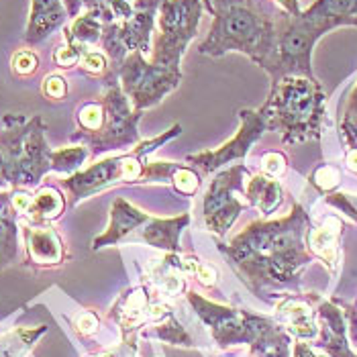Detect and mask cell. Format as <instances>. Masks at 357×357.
<instances>
[{
    "instance_id": "16",
    "label": "cell",
    "mask_w": 357,
    "mask_h": 357,
    "mask_svg": "<svg viewBox=\"0 0 357 357\" xmlns=\"http://www.w3.org/2000/svg\"><path fill=\"white\" fill-rule=\"evenodd\" d=\"M76 325H78V331L84 333V335H90L94 331L98 329V319L92 314V312H82L78 319H76Z\"/></svg>"
},
{
    "instance_id": "3",
    "label": "cell",
    "mask_w": 357,
    "mask_h": 357,
    "mask_svg": "<svg viewBox=\"0 0 357 357\" xmlns=\"http://www.w3.org/2000/svg\"><path fill=\"white\" fill-rule=\"evenodd\" d=\"M123 78H125L127 88L141 98H145L149 92H160L167 88V82H174V78H167L165 72L151 70L149 66H145L139 55H133L127 61L123 70Z\"/></svg>"
},
{
    "instance_id": "7",
    "label": "cell",
    "mask_w": 357,
    "mask_h": 357,
    "mask_svg": "<svg viewBox=\"0 0 357 357\" xmlns=\"http://www.w3.org/2000/svg\"><path fill=\"white\" fill-rule=\"evenodd\" d=\"M98 37H100V23H98V17L92 10L88 15H84V17H78L74 21V25L66 31V39L70 43L80 45V47H86L88 43H94Z\"/></svg>"
},
{
    "instance_id": "15",
    "label": "cell",
    "mask_w": 357,
    "mask_h": 357,
    "mask_svg": "<svg viewBox=\"0 0 357 357\" xmlns=\"http://www.w3.org/2000/svg\"><path fill=\"white\" fill-rule=\"evenodd\" d=\"M66 92H68V84L66 80L61 78V76H47L45 80H43V94L47 96V98H54V100H59V98H63L66 96Z\"/></svg>"
},
{
    "instance_id": "4",
    "label": "cell",
    "mask_w": 357,
    "mask_h": 357,
    "mask_svg": "<svg viewBox=\"0 0 357 357\" xmlns=\"http://www.w3.org/2000/svg\"><path fill=\"white\" fill-rule=\"evenodd\" d=\"M63 6L59 0H33L31 21L27 29V41L37 43L45 39L55 27L63 23Z\"/></svg>"
},
{
    "instance_id": "25",
    "label": "cell",
    "mask_w": 357,
    "mask_h": 357,
    "mask_svg": "<svg viewBox=\"0 0 357 357\" xmlns=\"http://www.w3.org/2000/svg\"><path fill=\"white\" fill-rule=\"evenodd\" d=\"M347 164H349V167H351L354 172H357V151H351V153H349Z\"/></svg>"
},
{
    "instance_id": "20",
    "label": "cell",
    "mask_w": 357,
    "mask_h": 357,
    "mask_svg": "<svg viewBox=\"0 0 357 357\" xmlns=\"http://www.w3.org/2000/svg\"><path fill=\"white\" fill-rule=\"evenodd\" d=\"M337 172L333 169V167H323L319 174H317V182L323 186V188H331V186H335L337 184Z\"/></svg>"
},
{
    "instance_id": "13",
    "label": "cell",
    "mask_w": 357,
    "mask_h": 357,
    "mask_svg": "<svg viewBox=\"0 0 357 357\" xmlns=\"http://www.w3.org/2000/svg\"><path fill=\"white\" fill-rule=\"evenodd\" d=\"M39 66V57L29 52V50H23V52H17L13 55V72L19 74V76H29L37 70Z\"/></svg>"
},
{
    "instance_id": "26",
    "label": "cell",
    "mask_w": 357,
    "mask_h": 357,
    "mask_svg": "<svg viewBox=\"0 0 357 357\" xmlns=\"http://www.w3.org/2000/svg\"><path fill=\"white\" fill-rule=\"evenodd\" d=\"M98 357H116V356H112V354H107V356H98Z\"/></svg>"
},
{
    "instance_id": "21",
    "label": "cell",
    "mask_w": 357,
    "mask_h": 357,
    "mask_svg": "<svg viewBox=\"0 0 357 357\" xmlns=\"http://www.w3.org/2000/svg\"><path fill=\"white\" fill-rule=\"evenodd\" d=\"M31 196L27 192H19L13 196V206L17 208V211H29L31 208Z\"/></svg>"
},
{
    "instance_id": "10",
    "label": "cell",
    "mask_w": 357,
    "mask_h": 357,
    "mask_svg": "<svg viewBox=\"0 0 357 357\" xmlns=\"http://www.w3.org/2000/svg\"><path fill=\"white\" fill-rule=\"evenodd\" d=\"M78 121H80V125L86 127V129H92V131H96V129H100L102 127V123H105V110L100 105H96V102H88V105H84L80 112H78Z\"/></svg>"
},
{
    "instance_id": "1",
    "label": "cell",
    "mask_w": 357,
    "mask_h": 357,
    "mask_svg": "<svg viewBox=\"0 0 357 357\" xmlns=\"http://www.w3.org/2000/svg\"><path fill=\"white\" fill-rule=\"evenodd\" d=\"M274 25L268 13L251 0H217V23L202 52L239 50L253 57L270 55Z\"/></svg>"
},
{
    "instance_id": "23",
    "label": "cell",
    "mask_w": 357,
    "mask_h": 357,
    "mask_svg": "<svg viewBox=\"0 0 357 357\" xmlns=\"http://www.w3.org/2000/svg\"><path fill=\"white\" fill-rule=\"evenodd\" d=\"M284 8H288V10H292V13H296L298 10V0H278Z\"/></svg>"
},
{
    "instance_id": "19",
    "label": "cell",
    "mask_w": 357,
    "mask_h": 357,
    "mask_svg": "<svg viewBox=\"0 0 357 357\" xmlns=\"http://www.w3.org/2000/svg\"><path fill=\"white\" fill-rule=\"evenodd\" d=\"M194 275L198 278V282H200L202 286H213L215 280H217V272H215L213 268H208V266H202V264H198L196 274Z\"/></svg>"
},
{
    "instance_id": "6",
    "label": "cell",
    "mask_w": 357,
    "mask_h": 357,
    "mask_svg": "<svg viewBox=\"0 0 357 357\" xmlns=\"http://www.w3.org/2000/svg\"><path fill=\"white\" fill-rule=\"evenodd\" d=\"M280 314L288 329L301 339H312L317 335V323L312 317V310L306 304L298 301H286L280 306Z\"/></svg>"
},
{
    "instance_id": "12",
    "label": "cell",
    "mask_w": 357,
    "mask_h": 357,
    "mask_svg": "<svg viewBox=\"0 0 357 357\" xmlns=\"http://www.w3.org/2000/svg\"><path fill=\"white\" fill-rule=\"evenodd\" d=\"M84 54H86L84 47L68 41V45H63V47H59V50L55 52L54 59L59 68H72V66H76V63L82 59Z\"/></svg>"
},
{
    "instance_id": "2",
    "label": "cell",
    "mask_w": 357,
    "mask_h": 357,
    "mask_svg": "<svg viewBox=\"0 0 357 357\" xmlns=\"http://www.w3.org/2000/svg\"><path fill=\"white\" fill-rule=\"evenodd\" d=\"M198 0H169L162 15V39L158 43V59H178L184 43L192 37L198 19Z\"/></svg>"
},
{
    "instance_id": "8",
    "label": "cell",
    "mask_w": 357,
    "mask_h": 357,
    "mask_svg": "<svg viewBox=\"0 0 357 357\" xmlns=\"http://www.w3.org/2000/svg\"><path fill=\"white\" fill-rule=\"evenodd\" d=\"M61 198H59V194L52 190V188H47V190H43V192L37 194V198L31 202V213H33V217H39V219H52V217H57L59 215V211H61Z\"/></svg>"
},
{
    "instance_id": "5",
    "label": "cell",
    "mask_w": 357,
    "mask_h": 357,
    "mask_svg": "<svg viewBox=\"0 0 357 357\" xmlns=\"http://www.w3.org/2000/svg\"><path fill=\"white\" fill-rule=\"evenodd\" d=\"M27 248L37 264H57L61 259V243L52 229H29Z\"/></svg>"
},
{
    "instance_id": "24",
    "label": "cell",
    "mask_w": 357,
    "mask_h": 357,
    "mask_svg": "<svg viewBox=\"0 0 357 357\" xmlns=\"http://www.w3.org/2000/svg\"><path fill=\"white\" fill-rule=\"evenodd\" d=\"M296 357H321V356H317V354H314V351H310L308 347L301 345V347L296 349Z\"/></svg>"
},
{
    "instance_id": "14",
    "label": "cell",
    "mask_w": 357,
    "mask_h": 357,
    "mask_svg": "<svg viewBox=\"0 0 357 357\" xmlns=\"http://www.w3.org/2000/svg\"><path fill=\"white\" fill-rule=\"evenodd\" d=\"M80 68L92 76H100L107 72V57L98 52H86L80 59Z\"/></svg>"
},
{
    "instance_id": "18",
    "label": "cell",
    "mask_w": 357,
    "mask_h": 357,
    "mask_svg": "<svg viewBox=\"0 0 357 357\" xmlns=\"http://www.w3.org/2000/svg\"><path fill=\"white\" fill-rule=\"evenodd\" d=\"M264 167H266V172H268L270 176H278V174L284 172V160H282L278 153H270V155H266V160H264Z\"/></svg>"
},
{
    "instance_id": "22",
    "label": "cell",
    "mask_w": 357,
    "mask_h": 357,
    "mask_svg": "<svg viewBox=\"0 0 357 357\" xmlns=\"http://www.w3.org/2000/svg\"><path fill=\"white\" fill-rule=\"evenodd\" d=\"M139 172H141V169H139L137 162H125V164H123V176H125L127 180L137 178Z\"/></svg>"
},
{
    "instance_id": "17",
    "label": "cell",
    "mask_w": 357,
    "mask_h": 357,
    "mask_svg": "<svg viewBox=\"0 0 357 357\" xmlns=\"http://www.w3.org/2000/svg\"><path fill=\"white\" fill-rule=\"evenodd\" d=\"M176 184L182 192H194L196 190V176L190 172H178L176 174Z\"/></svg>"
},
{
    "instance_id": "9",
    "label": "cell",
    "mask_w": 357,
    "mask_h": 357,
    "mask_svg": "<svg viewBox=\"0 0 357 357\" xmlns=\"http://www.w3.org/2000/svg\"><path fill=\"white\" fill-rule=\"evenodd\" d=\"M335 237H337V229L323 227V229L314 231L312 239H310V245L314 249V253L321 255L327 264L335 261Z\"/></svg>"
},
{
    "instance_id": "11",
    "label": "cell",
    "mask_w": 357,
    "mask_h": 357,
    "mask_svg": "<svg viewBox=\"0 0 357 357\" xmlns=\"http://www.w3.org/2000/svg\"><path fill=\"white\" fill-rule=\"evenodd\" d=\"M66 2V8L70 15H78L80 6H90V10L96 15V17H107L109 8L116 2V0H63Z\"/></svg>"
}]
</instances>
